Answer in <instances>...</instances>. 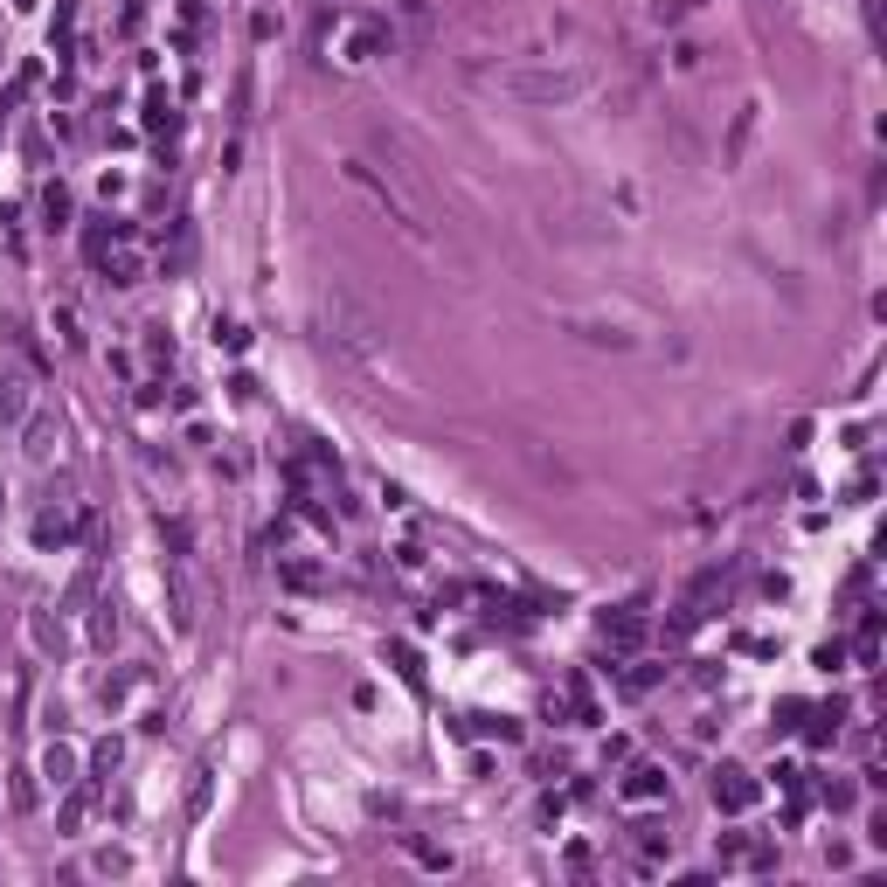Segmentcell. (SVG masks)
I'll return each instance as SVG.
<instances>
[{"instance_id":"8fae6325","label":"cell","mask_w":887,"mask_h":887,"mask_svg":"<svg viewBox=\"0 0 887 887\" xmlns=\"http://www.w3.org/2000/svg\"><path fill=\"white\" fill-rule=\"evenodd\" d=\"M63 541H70V521H63V513H42V521H35V548H63Z\"/></svg>"},{"instance_id":"44dd1931","label":"cell","mask_w":887,"mask_h":887,"mask_svg":"<svg viewBox=\"0 0 887 887\" xmlns=\"http://www.w3.org/2000/svg\"><path fill=\"white\" fill-rule=\"evenodd\" d=\"M417 866H430V874H451V853H437V846H417Z\"/></svg>"},{"instance_id":"9a60e30c","label":"cell","mask_w":887,"mask_h":887,"mask_svg":"<svg viewBox=\"0 0 887 887\" xmlns=\"http://www.w3.org/2000/svg\"><path fill=\"white\" fill-rule=\"evenodd\" d=\"M105 278H111V285H139V257H132V250H118V257L105 263Z\"/></svg>"},{"instance_id":"8992f818","label":"cell","mask_w":887,"mask_h":887,"mask_svg":"<svg viewBox=\"0 0 887 887\" xmlns=\"http://www.w3.org/2000/svg\"><path fill=\"white\" fill-rule=\"evenodd\" d=\"M707 790H714V805L728 811V818H742V811L756 805V777H749V770H735V762H721V770H714V783H707Z\"/></svg>"},{"instance_id":"52a82bcc","label":"cell","mask_w":887,"mask_h":887,"mask_svg":"<svg viewBox=\"0 0 887 887\" xmlns=\"http://www.w3.org/2000/svg\"><path fill=\"white\" fill-rule=\"evenodd\" d=\"M575 333H582V340H597V347H638V333H631L624 319H597V313H582V319H575Z\"/></svg>"},{"instance_id":"3957f363","label":"cell","mask_w":887,"mask_h":887,"mask_svg":"<svg viewBox=\"0 0 887 887\" xmlns=\"http://www.w3.org/2000/svg\"><path fill=\"white\" fill-rule=\"evenodd\" d=\"M382 49H395L389 22H347V35H340V63H347V70H367Z\"/></svg>"},{"instance_id":"ba28073f","label":"cell","mask_w":887,"mask_h":887,"mask_svg":"<svg viewBox=\"0 0 887 887\" xmlns=\"http://www.w3.org/2000/svg\"><path fill=\"white\" fill-rule=\"evenodd\" d=\"M56 437H63V423H56L49 409H42V417L28 423V444H22V451H28V458H35V465H42V458H49V451H56Z\"/></svg>"},{"instance_id":"5b68a950","label":"cell","mask_w":887,"mask_h":887,"mask_svg":"<svg viewBox=\"0 0 887 887\" xmlns=\"http://www.w3.org/2000/svg\"><path fill=\"white\" fill-rule=\"evenodd\" d=\"M617 797H624L631 811H645V805H666V797H673V777H666L659 762H631V770H624V783H617Z\"/></svg>"},{"instance_id":"277c9868","label":"cell","mask_w":887,"mask_h":887,"mask_svg":"<svg viewBox=\"0 0 887 887\" xmlns=\"http://www.w3.org/2000/svg\"><path fill=\"white\" fill-rule=\"evenodd\" d=\"M326 340H333V347H347V354H367V340H375V319L354 313L347 298H326Z\"/></svg>"},{"instance_id":"603a6c76","label":"cell","mask_w":887,"mask_h":887,"mask_svg":"<svg viewBox=\"0 0 887 887\" xmlns=\"http://www.w3.org/2000/svg\"><path fill=\"white\" fill-rule=\"evenodd\" d=\"M686 7H693V0H652V22H679Z\"/></svg>"},{"instance_id":"e0dca14e","label":"cell","mask_w":887,"mask_h":887,"mask_svg":"<svg viewBox=\"0 0 887 887\" xmlns=\"http://www.w3.org/2000/svg\"><path fill=\"white\" fill-rule=\"evenodd\" d=\"M56 333H63V347H83V326H77V313L70 306H56V319H49Z\"/></svg>"},{"instance_id":"ffe728a7","label":"cell","mask_w":887,"mask_h":887,"mask_svg":"<svg viewBox=\"0 0 887 887\" xmlns=\"http://www.w3.org/2000/svg\"><path fill=\"white\" fill-rule=\"evenodd\" d=\"M652 679H659V666H638V673H624V693H652Z\"/></svg>"},{"instance_id":"d6986e66","label":"cell","mask_w":887,"mask_h":887,"mask_svg":"<svg viewBox=\"0 0 887 887\" xmlns=\"http://www.w3.org/2000/svg\"><path fill=\"white\" fill-rule=\"evenodd\" d=\"M603 631H610L617 645H638V631H645V624H638V617H610V624H603Z\"/></svg>"},{"instance_id":"ac0fdd59","label":"cell","mask_w":887,"mask_h":887,"mask_svg":"<svg viewBox=\"0 0 887 887\" xmlns=\"http://www.w3.org/2000/svg\"><path fill=\"white\" fill-rule=\"evenodd\" d=\"M423 562H430V555H423L417 541H402V548H395V569H402V575H423Z\"/></svg>"},{"instance_id":"9c48e42d","label":"cell","mask_w":887,"mask_h":887,"mask_svg":"<svg viewBox=\"0 0 887 887\" xmlns=\"http://www.w3.org/2000/svg\"><path fill=\"white\" fill-rule=\"evenodd\" d=\"M42 777H49L56 790H70V783H77V749H63V742L42 749Z\"/></svg>"},{"instance_id":"5bb4252c","label":"cell","mask_w":887,"mask_h":887,"mask_svg":"<svg viewBox=\"0 0 887 887\" xmlns=\"http://www.w3.org/2000/svg\"><path fill=\"white\" fill-rule=\"evenodd\" d=\"M77 825H83V790H70V797H63V811H56V832L70 839Z\"/></svg>"},{"instance_id":"2e32d148","label":"cell","mask_w":887,"mask_h":887,"mask_svg":"<svg viewBox=\"0 0 887 887\" xmlns=\"http://www.w3.org/2000/svg\"><path fill=\"white\" fill-rule=\"evenodd\" d=\"M278 575H285L291 590H319V569H313V562H278Z\"/></svg>"},{"instance_id":"30bf717a","label":"cell","mask_w":887,"mask_h":887,"mask_svg":"<svg viewBox=\"0 0 887 887\" xmlns=\"http://www.w3.org/2000/svg\"><path fill=\"white\" fill-rule=\"evenodd\" d=\"M132 866H139L132 846H98V853H90V874H105V881H125Z\"/></svg>"},{"instance_id":"4fadbf2b","label":"cell","mask_w":887,"mask_h":887,"mask_svg":"<svg viewBox=\"0 0 887 887\" xmlns=\"http://www.w3.org/2000/svg\"><path fill=\"white\" fill-rule=\"evenodd\" d=\"M28 638H35L42 652H56V645H63V631L49 624V610H35V617H28Z\"/></svg>"},{"instance_id":"7402d4cb","label":"cell","mask_w":887,"mask_h":887,"mask_svg":"<svg viewBox=\"0 0 887 887\" xmlns=\"http://www.w3.org/2000/svg\"><path fill=\"white\" fill-rule=\"evenodd\" d=\"M0 417H22V382H0Z\"/></svg>"},{"instance_id":"cb8c5ba5","label":"cell","mask_w":887,"mask_h":887,"mask_svg":"<svg viewBox=\"0 0 887 887\" xmlns=\"http://www.w3.org/2000/svg\"><path fill=\"white\" fill-rule=\"evenodd\" d=\"M90 638H98V645H111V638H118V617H111V603H105V617L90 624Z\"/></svg>"},{"instance_id":"6da1fadb","label":"cell","mask_w":887,"mask_h":887,"mask_svg":"<svg viewBox=\"0 0 887 887\" xmlns=\"http://www.w3.org/2000/svg\"><path fill=\"white\" fill-rule=\"evenodd\" d=\"M590 70L582 63H521V70H506V98H521V105H575V98H590Z\"/></svg>"},{"instance_id":"7c38bea8","label":"cell","mask_w":887,"mask_h":887,"mask_svg":"<svg viewBox=\"0 0 887 887\" xmlns=\"http://www.w3.org/2000/svg\"><path fill=\"white\" fill-rule=\"evenodd\" d=\"M42 215H49V229H63V222H70V187H63V181L42 194Z\"/></svg>"},{"instance_id":"7a4b0ae2","label":"cell","mask_w":887,"mask_h":887,"mask_svg":"<svg viewBox=\"0 0 887 887\" xmlns=\"http://www.w3.org/2000/svg\"><path fill=\"white\" fill-rule=\"evenodd\" d=\"M340 174H347V187H361V194H367V202H375V209H382V215H389L395 229H409V236H423V222H417V215H409V202H402V194H389V187L375 181V167H367V159H347V167H340Z\"/></svg>"}]
</instances>
